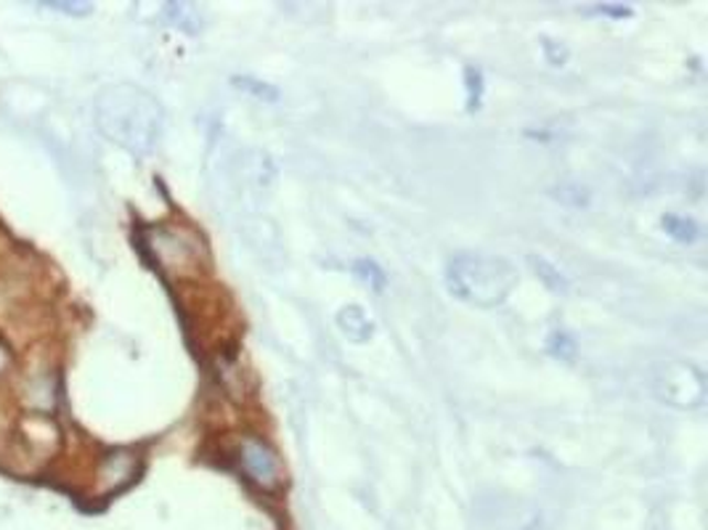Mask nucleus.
<instances>
[{
  "mask_svg": "<svg viewBox=\"0 0 708 530\" xmlns=\"http://www.w3.org/2000/svg\"><path fill=\"white\" fill-rule=\"evenodd\" d=\"M99 126L112 141L135 154H144L160 136L162 109L146 90L115 85L99 98Z\"/></svg>",
  "mask_w": 708,
  "mask_h": 530,
  "instance_id": "nucleus-1",
  "label": "nucleus"
},
{
  "mask_svg": "<svg viewBox=\"0 0 708 530\" xmlns=\"http://www.w3.org/2000/svg\"><path fill=\"white\" fill-rule=\"evenodd\" d=\"M521 281L512 260L489 252H457L446 263V286L457 300L476 307H497Z\"/></svg>",
  "mask_w": 708,
  "mask_h": 530,
  "instance_id": "nucleus-2",
  "label": "nucleus"
},
{
  "mask_svg": "<svg viewBox=\"0 0 708 530\" xmlns=\"http://www.w3.org/2000/svg\"><path fill=\"white\" fill-rule=\"evenodd\" d=\"M647 385L661 403L674 409H700L706 403V375L690 361L679 358L655 361L647 371Z\"/></svg>",
  "mask_w": 708,
  "mask_h": 530,
  "instance_id": "nucleus-3",
  "label": "nucleus"
},
{
  "mask_svg": "<svg viewBox=\"0 0 708 530\" xmlns=\"http://www.w3.org/2000/svg\"><path fill=\"white\" fill-rule=\"evenodd\" d=\"M239 464H242L244 475L263 490H276L282 486V464L279 456L265 443L255 437H244L239 446Z\"/></svg>",
  "mask_w": 708,
  "mask_h": 530,
  "instance_id": "nucleus-4",
  "label": "nucleus"
},
{
  "mask_svg": "<svg viewBox=\"0 0 708 530\" xmlns=\"http://www.w3.org/2000/svg\"><path fill=\"white\" fill-rule=\"evenodd\" d=\"M337 326L350 343H367L374 335V322L363 313L361 305H346L337 313Z\"/></svg>",
  "mask_w": 708,
  "mask_h": 530,
  "instance_id": "nucleus-5",
  "label": "nucleus"
},
{
  "mask_svg": "<svg viewBox=\"0 0 708 530\" xmlns=\"http://www.w3.org/2000/svg\"><path fill=\"white\" fill-rule=\"evenodd\" d=\"M661 226H664V231L672 237L674 241H679V245H695L700 237V226L695 224L693 218H685V215H664L661 218Z\"/></svg>",
  "mask_w": 708,
  "mask_h": 530,
  "instance_id": "nucleus-6",
  "label": "nucleus"
},
{
  "mask_svg": "<svg viewBox=\"0 0 708 530\" xmlns=\"http://www.w3.org/2000/svg\"><path fill=\"white\" fill-rule=\"evenodd\" d=\"M529 263H531V271H534L536 277L544 281V286H547V290H552V292H565V290H568V281L563 279V273L557 271V268L552 266L549 260L538 258V255H529Z\"/></svg>",
  "mask_w": 708,
  "mask_h": 530,
  "instance_id": "nucleus-7",
  "label": "nucleus"
},
{
  "mask_svg": "<svg viewBox=\"0 0 708 530\" xmlns=\"http://www.w3.org/2000/svg\"><path fill=\"white\" fill-rule=\"evenodd\" d=\"M237 88H242L247 96L252 98H261V101H279V88L276 85H269L263 80H258V77H250V75H242V77H233L231 80Z\"/></svg>",
  "mask_w": 708,
  "mask_h": 530,
  "instance_id": "nucleus-8",
  "label": "nucleus"
},
{
  "mask_svg": "<svg viewBox=\"0 0 708 530\" xmlns=\"http://www.w3.org/2000/svg\"><path fill=\"white\" fill-rule=\"evenodd\" d=\"M350 271H353L361 281H367L374 292L385 290L388 277H385V271H382V266H377L374 260H356V263L350 266Z\"/></svg>",
  "mask_w": 708,
  "mask_h": 530,
  "instance_id": "nucleus-9",
  "label": "nucleus"
},
{
  "mask_svg": "<svg viewBox=\"0 0 708 530\" xmlns=\"http://www.w3.org/2000/svg\"><path fill=\"white\" fill-rule=\"evenodd\" d=\"M547 350L555 358H560V361H574V358H576L574 337H570L568 332H563V329L552 332L549 339H547Z\"/></svg>",
  "mask_w": 708,
  "mask_h": 530,
  "instance_id": "nucleus-10",
  "label": "nucleus"
},
{
  "mask_svg": "<svg viewBox=\"0 0 708 530\" xmlns=\"http://www.w3.org/2000/svg\"><path fill=\"white\" fill-rule=\"evenodd\" d=\"M467 94H470V109H476L480 104V96H483V77H480L478 69L467 67Z\"/></svg>",
  "mask_w": 708,
  "mask_h": 530,
  "instance_id": "nucleus-11",
  "label": "nucleus"
},
{
  "mask_svg": "<svg viewBox=\"0 0 708 530\" xmlns=\"http://www.w3.org/2000/svg\"><path fill=\"white\" fill-rule=\"evenodd\" d=\"M587 14L613 17V19H627V17H632V9H629V6H610V3H602V6H589Z\"/></svg>",
  "mask_w": 708,
  "mask_h": 530,
  "instance_id": "nucleus-12",
  "label": "nucleus"
},
{
  "mask_svg": "<svg viewBox=\"0 0 708 530\" xmlns=\"http://www.w3.org/2000/svg\"><path fill=\"white\" fill-rule=\"evenodd\" d=\"M544 48L549 51L547 58H549V64H555V67H560V64L568 62V48H565V45H557V43H552V41H544Z\"/></svg>",
  "mask_w": 708,
  "mask_h": 530,
  "instance_id": "nucleus-13",
  "label": "nucleus"
}]
</instances>
